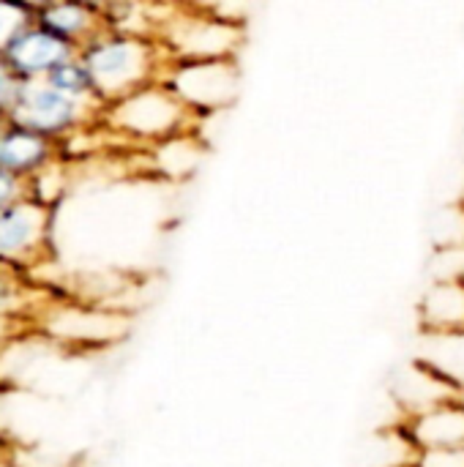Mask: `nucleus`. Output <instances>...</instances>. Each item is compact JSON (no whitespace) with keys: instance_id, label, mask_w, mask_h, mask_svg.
<instances>
[{"instance_id":"nucleus-1","label":"nucleus","mask_w":464,"mask_h":467,"mask_svg":"<svg viewBox=\"0 0 464 467\" xmlns=\"http://www.w3.org/2000/svg\"><path fill=\"white\" fill-rule=\"evenodd\" d=\"M77 57L85 66L93 96L101 107L161 82L170 63L167 52L153 36H137L109 27L90 38Z\"/></svg>"},{"instance_id":"nucleus-2","label":"nucleus","mask_w":464,"mask_h":467,"mask_svg":"<svg viewBox=\"0 0 464 467\" xmlns=\"http://www.w3.org/2000/svg\"><path fill=\"white\" fill-rule=\"evenodd\" d=\"M197 118L161 85H148L101 109V129L134 145H164L194 129Z\"/></svg>"},{"instance_id":"nucleus-3","label":"nucleus","mask_w":464,"mask_h":467,"mask_svg":"<svg viewBox=\"0 0 464 467\" xmlns=\"http://www.w3.org/2000/svg\"><path fill=\"white\" fill-rule=\"evenodd\" d=\"M156 41L170 60H235L243 27L208 8H172L161 19Z\"/></svg>"},{"instance_id":"nucleus-4","label":"nucleus","mask_w":464,"mask_h":467,"mask_svg":"<svg viewBox=\"0 0 464 467\" xmlns=\"http://www.w3.org/2000/svg\"><path fill=\"white\" fill-rule=\"evenodd\" d=\"M101 104L77 101L55 90L49 82H25L8 120L46 137L57 145H68L79 134L101 123Z\"/></svg>"},{"instance_id":"nucleus-5","label":"nucleus","mask_w":464,"mask_h":467,"mask_svg":"<svg viewBox=\"0 0 464 467\" xmlns=\"http://www.w3.org/2000/svg\"><path fill=\"white\" fill-rule=\"evenodd\" d=\"M55 208L33 194L0 211V265L27 276L52 254Z\"/></svg>"},{"instance_id":"nucleus-6","label":"nucleus","mask_w":464,"mask_h":467,"mask_svg":"<svg viewBox=\"0 0 464 467\" xmlns=\"http://www.w3.org/2000/svg\"><path fill=\"white\" fill-rule=\"evenodd\" d=\"M161 85L194 118H200L235 101L241 88V68L235 60H170Z\"/></svg>"},{"instance_id":"nucleus-7","label":"nucleus","mask_w":464,"mask_h":467,"mask_svg":"<svg viewBox=\"0 0 464 467\" xmlns=\"http://www.w3.org/2000/svg\"><path fill=\"white\" fill-rule=\"evenodd\" d=\"M33 328L44 331L49 339L74 345V348H93V345H109L126 334V317L101 309L93 304L79 301H46L38 306V312L30 320Z\"/></svg>"},{"instance_id":"nucleus-8","label":"nucleus","mask_w":464,"mask_h":467,"mask_svg":"<svg viewBox=\"0 0 464 467\" xmlns=\"http://www.w3.org/2000/svg\"><path fill=\"white\" fill-rule=\"evenodd\" d=\"M77 55L79 49L74 44L63 41L44 25L33 22L27 30L16 36V41L8 47L3 57L16 74V79L25 85V82H46L52 71H57L63 63L74 60Z\"/></svg>"},{"instance_id":"nucleus-9","label":"nucleus","mask_w":464,"mask_h":467,"mask_svg":"<svg viewBox=\"0 0 464 467\" xmlns=\"http://www.w3.org/2000/svg\"><path fill=\"white\" fill-rule=\"evenodd\" d=\"M60 159L63 145L27 131L25 126H16L8 118L0 126V172L30 186L38 175L60 164Z\"/></svg>"},{"instance_id":"nucleus-10","label":"nucleus","mask_w":464,"mask_h":467,"mask_svg":"<svg viewBox=\"0 0 464 467\" xmlns=\"http://www.w3.org/2000/svg\"><path fill=\"white\" fill-rule=\"evenodd\" d=\"M402 438L418 451H438V449H464V408L454 402H443L432 410L407 416L402 424Z\"/></svg>"},{"instance_id":"nucleus-11","label":"nucleus","mask_w":464,"mask_h":467,"mask_svg":"<svg viewBox=\"0 0 464 467\" xmlns=\"http://www.w3.org/2000/svg\"><path fill=\"white\" fill-rule=\"evenodd\" d=\"M36 22L77 49L107 30V14L101 3H36Z\"/></svg>"},{"instance_id":"nucleus-12","label":"nucleus","mask_w":464,"mask_h":467,"mask_svg":"<svg viewBox=\"0 0 464 467\" xmlns=\"http://www.w3.org/2000/svg\"><path fill=\"white\" fill-rule=\"evenodd\" d=\"M418 317L424 334L464 331V279H438L424 293Z\"/></svg>"},{"instance_id":"nucleus-13","label":"nucleus","mask_w":464,"mask_h":467,"mask_svg":"<svg viewBox=\"0 0 464 467\" xmlns=\"http://www.w3.org/2000/svg\"><path fill=\"white\" fill-rule=\"evenodd\" d=\"M424 353L418 364L440 375L457 391L464 389V331L457 334H424Z\"/></svg>"},{"instance_id":"nucleus-14","label":"nucleus","mask_w":464,"mask_h":467,"mask_svg":"<svg viewBox=\"0 0 464 467\" xmlns=\"http://www.w3.org/2000/svg\"><path fill=\"white\" fill-rule=\"evenodd\" d=\"M46 82H49L55 90H60L63 96H68V99H77V101H96L90 77H88L85 66L79 63V57H74V60H68V63H63L57 71H52ZM96 104H98V101H96Z\"/></svg>"},{"instance_id":"nucleus-15","label":"nucleus","mask_w":464,"mask_h":467,"mask_svg":"<svg viewBox=\"0 0 464 467\" xmlns=\"http://www.w3.org/2000/svg\"><path fill=\"white\" fill-rule=\"evenodd\" d=\"M33 22H36V3L0 0V55H5L8 47L16 41V36L27 30Z\"/></svg>"},{"instance_id":"nucleus-16","label":"nucleus","mask_w":464,"mask_h":467,"mask_svg":"<svg viewBox=\"0 0 464 467\" xmlns=\"http://www.w3.org/2000/svg\"><path fill=\"white\" fill-rule=\"evenodd\" d=\"M19 90H22V82L16 79V74L11 71V66L0 55V115L3 118H8V112L14 109V104L19 99Z\"/></svg>"},{"instance_id":"nucleus-17","label":"nucleus","mask_w":464,"mask_h":467,"mask_svg":"<svg viewBox=\"0 0 464 467\" xmlns=\"http://www.w3.org/2000/svg\"><path fill=\"white\" fill-rule=\"evenodd\" d=\"M413 467H464V449H438V451H418L413 457Z\"/></svg>"},{"instance_id":"nucleus-18","label":"nucleus","mask_w":464,"mask_h":467,"mask_svg":"<svg viewBox=\"0 0 464 467\" xmlns=\"http://www.w3.org/2000/svg\"><path fill=\"white\" fill-rule=\"evenodd\" d=\"M27 194H30V186L27 183H22V181L11 178L5 172H0V211H5L8 205H14L16 200H22Z\"/></svg>"},{"instance_id":"nucleus-19","label":"nucleus","mask_w":464,"mask_h":467,"mask_svg":"<svg viewBox=\"0 0 464 467\" xmlns=\"http://www.w3.org/2000/svg\"><path fill=\"white\" fill-rule=\"evenodd\" d=\"M22 328H27V326L19 323V320H11V317H3L0 315V353L22 334Z\"/></svg>"},{"instance_id":"nucleus-20","label":"nucleus","mask_w":464,"mask_h":467,"mask_svg":"<svg viewBox=\"0 0 464 467\" xmlns=\"http://www.w3.org/2000/svg\"><path fill=\"white\" fill-rule=\"evenodd\" d=\"M11 276H14V274H11L8 268H3V265H0V287H3V285H5V282L11 279Z\"/></svg>"},{"instance_id":"nucleus-21","label":"nucleus","mask_w":464,"mask_h":467,"mask_svg":"<svg viewBox=\"0 0 464 467\" xmlns=\"http://www.w3.org/2000/svg\"><path fill=\"white\" fill-rule=\"evenodd\" d=\"M0 460H8V443L0 438Z\"/></svg>"},{"instance_id":"nucleus-22","label":"nucleus","mask_w":464,"mask_h":467,"mask_svg":"<svg viewBox=\"0 0 464 467\" xmlns=\"http://www.w3.org/2000/svg\"><path fill=\"white\" fill-rule=\"evenodd\" d=\"M0 467H16V465H14V460H0Z\"/></svg>"},{"instance_id":"nucleus-23","label":"nucleus","mask_w":464,"mask_h":467,"mask_svg":"<svg viewBox=\"0 0 464 467\" xmlns=\"http://www.w3.org/2000/svg\"><path fill=\"white\" fill-rule=\"evenodd\" d=\"M457 402H459V405H462V408H464V389H462V391H459V397H457Z\"/></svg>"},{"instance_id":"nucleus-24","label":"nucleus","mask_w":464,"mask_h":467,"mask_svg":"<svg viewBox=\"0 0 464 467\" xmlns=\"http://www.w3.org/2000/svg\"><path fill=\"white\" fill-rule=\"evenodd\" d=\"M3 123H5V118H3V115H0V126H3Z\"/></svg>"},{"instance_id":"nucleus-25","label":"nucleus","mask_w":464,"mask_h":467,"mask_svg":"<svg viewBox=\"0 0 464 467\" xmlns=\"http://www.w3.org/2000/svg\"><path fill=\"white\" fill-rule=\"evenodd\" d=\"M407 467H413V465H407Z\"/></svg>"}]
</instances>
